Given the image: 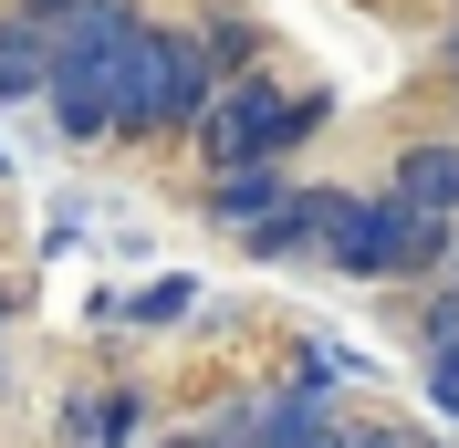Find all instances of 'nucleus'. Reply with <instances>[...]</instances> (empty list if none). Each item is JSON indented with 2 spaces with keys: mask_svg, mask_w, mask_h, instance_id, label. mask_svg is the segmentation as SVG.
Segmentation results:
<instances>
[{
  "mask_svg": "<svg viewBox=\"0 0 459 448\" xmlns=\"http://www.w3.org/2000/svg\"><path fill=\"white\" fill-rule=\"evenodd\" d=\"M42 31H53L42 94H53L63 136H136V42H146V22L126 0H63Z\"/></svg>",
  "mask_w": 459,
  "mask_h": 448,
  "instance_id": "f257e3e1",
  "label": "nucleus"
},
{
  "mask_svg": "<svg viewBox=\"0 0 459 448\" xmlns=\"http://www.w3.org/2000/svg\"><path fill=\"white\" fill-rule=\"evenodd\" d=\"M209 115V42L188 31H146L136 42V136H178Z\"/></svg>",
  "mask_w": 459,
  "mask_h": 448,
  "instance_id": "f03ea898",
  "label": "nucleus"
},
{
  "mask_svg": "<svg viewBox=\"0 0 459 448\" xmlns=\"http://www.w3.org/2000/svg\"><path fill=\"white\" fill-rule=\"evenodd\" d=\"M324 94H272V84H240L220 115H209V157L220 168H272L292 136H314Z\"/></svg>",
  "mask_w": 459,
  "mask_h": 448,
  "instance_id": "7ed1b4c3",
  "label": "nucleus"
},
{
  "mask_svg": "<svg viewBox=\"0 0 459 448\" xmlns=\"http://www.w3.org/2000/svg\"><path fill=\"white\" fill-rule=\"evenodd\" d=\"M303 240H324L344 271H407V209L397 198H303Z\"/></svg>",
  "mask_w": 459,
  "mask_h": 448,
  "instance_id": "20e7f679",
  "label": "nucleus"
},
{
  "mask_svg": "<svg viewBox=\"0 0 459 448\" xmlns=\"http://www.w3.org/2000/svg\"><path fill=\"white\" fill-rule=\"evenodd\" d=\"M397 209L407 220H459V146H407L397 157Z\"/></svg>",
  "mask_w": 459,
  "mask_h": 448,
  "instance_id": "39448f33",
  "label": "nucleus"
},
{
  "mask_svg": "<svg viewBox=\"0 0 459 448\" xmlns=\"http://www.w3.org/2000/svg\"><path fill=\"white\" fill-rule=\"evenodd\" d=\"M42 73H53V31L31 22H0V105H11V94H42Z\"/></svg>",
  "mask_w": 459,
  "mask_h": 448,
  "instance_id": "423d86ee",
  "label": "nucleus"
},
{
  "mask_svg": "<svg viewBox=\"0 0 459 448\" xmlns=\"http://www.w3.org/2000/svg\"><path fill=\"white\" fill-rule=\"evenodd\" d=\"M282 209H292L282 177H261V168H230V177H220V220H230V229H272Z\"/></svg>",
  "mask_w": 459,
  "mask_h": 448,
  "instance_id": "0eeeda50",
  "label": "nucleus"
},
{
  "mask_svg": "<svg viewBox=\"0 0 459 448\" xmlns=\"http://www.w3.org/2000/svg\"><path fill=\"white\" fill-rule=\"evenodd\" d=\"M261 448H334V427H324V386H292L272 418H261Z\"/></svg>",
  "mask_w": 459,
  "mask_h": 448,
  "instance_id": "6e6552de",
  "label": "nucleus"
},
{
  "mask_svg": "<svg viewBox=\"0 0 459 448\" xmlns=\"http://www.w3.org/2000/svg\"><path fill=\"white\" fill-rule=\"evenodd\" d=\"M429 365H438L429 386H438V396H449V407H459V334H438V344H429Z\"/></svg>",
  "mask_w": 459,
  "mask_h": 448,
  "instance_id": "1a4fd4ad",
  "label": "nucleus"
},
{
  "mask_svg": "<svg viewBox=\"0 0 459 448\" xmlns=\"http://www.w3.org/2000/svg\"><path fill=\"white\" fill-rule=\"evenodd\" d=\"M438 334H459V292H449V303H429V344Z\"/></svg>",
  "mask_w": 459,
  "mask_h": 448,
  "instance_id": "9d476101",
  "label": "nucleus"
},
{
  "mask_svg": "<svg viewBox=\"0 0 459 448\" xmlns=\"http://www.w3.org/2000/svg\"><path fill=\"white\" fill-rule=\"evenodd\" d=\"M334 448H407L397 427H366V438H334Z\"/></svg>",
  "mask_w": 459,
  "mask_h": 448,
  "instance_id": "9b49d317",
  "label": "nucleus"
}]
</instances>
